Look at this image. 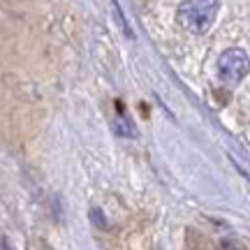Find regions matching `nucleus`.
<instances>
[{"label":"nucleus","instance_id":"f257e3e1","mask_svg":"<svg viewBox=\"0 0 250 250\" xmlns=\"http://www.w3.org/2000/svg\"><path fill=\"white\" fill-rule=\"evenodd\" d=\"M218 14V0H186L179 7V21L188 33H206Z\"/></svg>","mask_w":250,"mask_h":250},{"label":"nucleus","instance_id":"7ed1b4c3","mask_svg":"<svg viewBox=\"0 0 250 250\" xmlns=\"http://www.w3.org/2000/svg\"><path fill=\"white\" fill-rule=\"evenodd\" d=\"M220 250H239V246L234 241H223L220 243Z\"/></svg>","mask_w":250,"mask_h":250},{"label":"nucleus","instance_id":"f03ea898","mask_svg":"<svg viewBox=\"0 0 250 250\" xmlns=\"http://www.w3.org/2000/svg\"><path fill=\"white\" fill-rule=\"evenodd\" d=\"M218 70H220V77H223L225 81L236 83V81H241L250 72V58L241 49H227V51L218 58Z\"/></svg>","mask_w":250,"mask_h":250}]
</instances>
